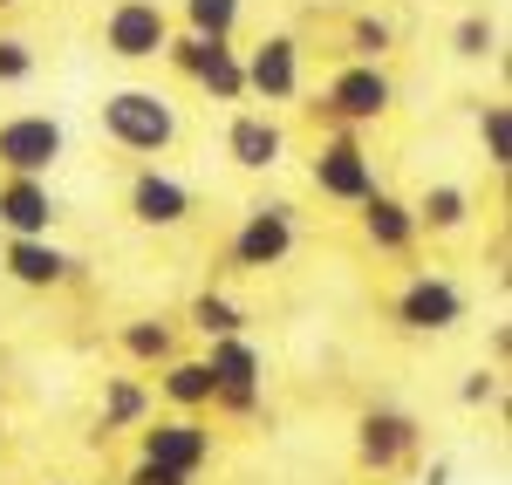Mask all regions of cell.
<instances>
[{
    "mask_svg": "<svg viewBox=\"0 0 512 485\" xmlns=\"http://www.w3.org/2000/svg\"><path fill=\"white\" fill-rule=\"evenodd\" d=\"M103 130L117 137L123 151L158 158V151L178 144V110H171V96H158V89H117L103 103Z\"/></svg>",
    "mask_w": 512,
    "mask_h": 485,
    "instance_id": "6da1fadb",
    "label": "cell"
},
{
    "mask_svg": "<svg viewBox=\"0 0 512 485\" xmlns=\"http://www.w3.org/2000/svg\"><path fill=\"white\" fill-rule=\"evenodd\" d=\"M396 103V82L383 76V62H349L342 76L328 82V103H315V117L328 123H376L390 117Z\"/></svg>",
    "mask_w": 512,
    "mask_h": 485,
    "instance_id": "7a4b0ae2",
    "label": "cell"
},
{
    "mask_svg": "<svg viewBox=\"0 0 512 485\" xmlns=\"http://www.w3.org/2000/svg\"><path fill=\"white\" fill-rule=\"evenodd\" d=\"M205 369H212V404L239 410V417L260 410V349L246 335H219L205 349Z\"/></svg>",
    "mask_w": 512,
    "mask_h": 485,
    "instance_id": "3957f363",
    "label": "cell"
},
{
    "mask_svg": "<svg viewBox=\"0 0 512 485\" xmlns=\"http://www.w3.org/2000/svg\"><path fill=\"white\" fill-rule=\"evenodd\" d=\"M164 41H171V14L158 0H117L103 21V48L117 62H151V55H164Z\"/></svg>",
    "mask_w": 512,
    "mask_h": 485,
    "instance_id": "277c9868",
    "label": "cell"
},
{
    "mask_svg": "<svg viewBox=\"0 0 512 485\" xmlns=\"http://www.w3.org/2000/svg\"><path fill=\"white\" fill-rule=\"evenodd\" d=\"M294 253V205H253L246 226L233 233V267L239 274H267Z\"/></svg>",
    "mask_w": 512,
    "mask_h": 485,
    "instance_id": "5b68a950",
    "label": "cell"
},
{
    "mask_svg": "<svg viewBox=\"0 0 512 485\" xmlns=\"http://www.w3.org/2000/svg\"><path fill=\"white\" fill-rule=\"evenodd\" d=\"M62 123L55 117H7L0 123V171L7 178H41V171H55L62 158Z\"/></svg>",
    "mask_w": 512,
    "mask_h": 485,
    "instance_id": "8992f818",
    "label": "cell"
},
{
    "mask_svg": "<svg viewBox=\"0 0 512 485\" xmlns=\"http://www.w3.org/2000/svg\"><path fill=\"white\" fill-rule=\"evenodd\" d=\"M396 322L410 335H444V328L465 322V294L444 281V274H417V281L396 294Z\"/></svg>",
    "mask_w": 512,
    "mask_h": 485,
    "instance_id": "52a82bcc",
    "label": "cell"
},
{
    "mask_svg": "<svg viewBox=\"0 0 512 485\" xmlns=\"http://www.w3.org/2000/svg\"><path fill=\"white\" fill-rule=\"evenodd\" d=\"M246 96H267V103H294L301 96V41L294 35H267L246 55Z\"/></svg>",
    "mask_w": 512,
    "mask_h": 485,
    "instance_id": "ba28073f",
    "label": "cell"
},
{
    "mask_svg": "<svg viewBox=\"0 0 512 485\" xmlns=\"http://www.w3.org/2000/svg\"><path fill=\"white\" fill-rule=\"evenodd\" d=\"M212 458V431L198 424V417H164L144 431V465H164V472H185L198 479V465Z\"/></svg>",
    "mask_w": 512,
    "mask_h": 485,
    "instance_id": "9c48e42d",
    "label": "cell"
},
{
    "mask_svg": "<svg viewBox=\"0 0 512 485\" xmlns=\"http://www.w3.org/2000/svg\"><path fill=\"white\" fill-rule=\"evenodd\" d=\"M315 192H321V199H342V205H362L369 192H376V164L362 158V144H355V137L321 144V158H315Z\"/></svg>",
    "mask_w": 512,
    "mask_h": 485,
    "instance_id": "30bf717a",
    "label": "cell"
},
{
    "mask_svg": "<svg viewBox=\"0 0 512 485\" xmlns=\"http://www.w3.org/2000/svg\"><path fill=\"white\" fill-rule=\"evenodd\" d=\"M55 219H62V205L41 178H7L0 185V233L7 240H48Z\"/></svg>",
    "mask_w": 512,
    "mask_h": 485,
    "instance_id": "8fae6325",
    "label": "cell"
},
{
    "mask_svg": "<svg viewBox=\"0 0 512 485\" xmlns=\"http://www.w3.org/2000/svg\"><path fill=\"white\" fill-rule=\"evenodd\" d=\"M355 451H362L369 472H396V465L417 451V417H410V410H369V417L355 424Z\"/></svg>",
    "mask_w": 512,
    "mask_h": 485,
    "instance_id": "7c38bea8",
    "label": "cell"
},
{
    "mask_svg": "<svg viewBox=\"0 0 512 485\" xmlns=\"http://www.w3.org/2000/svg\"><path fill=\"white\" fill-rule=\"evenodd\" d=\"M130 212H137L144 226H185V219H192V192H185L171 171H137Z\"/></svg>",
    "mask_w": 512,
    "mask_h": 485,
    "instance_id": "4fadbf2b",
    "label": "cell"
},
{
    "mask_svg": "<svg viewBox=\"0 0 512 485\" xmlns=\"http://www.w3.org/2000/svg\"><path fill=\"white\" fill-rule=\"evenodd\" d=\"M280 151H287V137H280L274 117H260V110L233 117V130H226V158H233L239 171H274Z\"/></svg>",
    "mask_w": 512,
    "mask_h": 485,
    "instance_id": "5bb4252c",
    "label": "cell"
},
{
    "mask_svg": "<svg viewBox=\"0 0 512 485\" xmlns=\"http://www.w3.org/2000/svg\"><path fill=\"white\" fill-rule=\"evenodd\" d=\"M7 274L21 287H62V281H76V260L55 240H7Z\"/></svg>",
    "mask_w": 512,
    "mask_h": 485,
    "instance_id": "9a60e30c",
    "label": "cell"
},
{
    "mask_svg": "<svg viewBox=\"0 0 512 485\" xmlns=\"http://www.w3.org/2000/svg\"><path fill=\"white\" fill-rule=\"evenodd\" d=\"M362 233H369V246H376V253H403V246L417 240V212L376 185V192L362 199Z\"/></svg>",
    "mask_w": 512,
    "mask_h": 485,
    "instance_id": "2e32d148",
    "label": "cell"
},
{
    "mask_svg": "<svg viewBox=\"0 0 512 485\" xmlns=\"http://www.w3.org/2000/svg\"><path fill=\"white\" fill-rule=\"evenodd\" d=\"M151 417V397H144V383H130V376H110L103 383V417H96V438H110V431H130V424H144Z\"/></svg>",
    "mask_w": 512,
    "mask_h": 485,
    "instance_id": "e0dca14e",
    "label": "cell"
},
{
    "mask_svg": "<svg viewBox=\"0 0 512 485\" xmlns=\"http://www.w3.org/2000/svg\"><path fill=\"white\" fill-rule=\"evenodd\" d=\"M192 82L212 103H239V96H246V62L233 55V41H212V55H205V69H198Z\"/></svg>",
    "mask_w": 512,
    "mask_h": 485,
    "instance_id": "ac0fdd59",
    "label": "cell"
},
{
    "mask_svg": "<svg viewBox=\"0 0 512 485\" xmlns=\"http://www.w3.org/2000/svg\"><path fill=\"white\" fill-rule=\"evenodd\" d=\"M410 212H417V226H431V233H458V226L472 219V192H465V185H431Z\"/></svg>",
    "mask_w": 512,
    "mask_h": 485,
    "instance_id": "d6986e66",
    "label": "cell"
},
{
    "mask_svg": "<svg viewBox=\"0 0 512 485\" xmlns=\"http://www.w3.org/2000/svg\"><path fill=\"white\" fill-rule=\"evenodd\" d=\"M158 383H164V397H171L178 410H205V404H212V369H205V356H198V363L171 356Z\"/></svg>",
    "mask_w": 512,
    "mask_h": 485,
    "instance_id": "ffe728a7",
    "label": "cell"
},
{
    "mask_svg": "<svg viewBox=\"0 0 512 485\" xmlns=\"http://www.w3.org/2000/svg\"><path fill=\"white\" fill-rule=\"evenodd\" d=\"M123 356H137V363H171V356H178V335H171V322H130L123 328Z\"/></svg>",
    "mask_w": 512,
    "mask_h": 485,
    "instance_id": "44dd1931",
    "label": "cell"
},
{
    "mask_svg": "<svg viewBox=\"0 0 512 485\" xmlns=\"http://www.w3.org/2000/svg\"><path fill=\"white\" fill-rule=\"evenodd\" d=\"M185 35H205V41H233L239 28V0H185Z\"/></svg>",
    "mask_w": 512,
    "mask_h": 485,
    "instance_id": "7402d4cb",
    "label": "cell"
},
{
    "mask_svg": "<svg viewBox=\"0 0 512 485\" xmlns=\"http://www.w3.org/2000/svg\"><path fill=\"white\" fill-rule=\"evenodd\" d=\"M478 144H485V164H492V171L512 164V110L506 103H485V110H478Z\"/></svg>",
    "mask_w": 512,
    "mask_h": 485,
    "instance_id": "603a6c76",
    "label": "cell"
},
{
    "mask_svg": "<svg viewBox=\"0 0 512 485\" xmlns=\"http://www.w3.org/2000/svg\"><path fill=\"white\" fill-rule=\"evenodd\" d=\"M192 328L205 335V342H219V335H239V328H246V315H239L226 294H198V301H192Z\"/></svg>",
    "mask_w": 512,
    "mask_h": 485,
    "instance_id": "cb8c5ba5",
    "label": "cell"
},
{
    "mask_svg": "<svg viewBox=\"0 0 512 485\" xmlns=\"http://www.w3.org/2000/svg\"><path fill=\"white\" fill-rule=\"evenodd\" d=\"M390 41H396V28H390V21L362 14V21L349 28V55H355V62H383V55H390Z\"/></svg>",
    "mask_w": 512,
    "mask_h": 485,
    "instance_id": "d4e9b609",
    "label": "cell"
},
{
    "mask_svg": "<svg viewBox=\"0 0 512 485\" xmlns=\"http://www.w3.org/2000/svg\"><path fill=\"white\" fill-rule=\"evenodd\" d=\"M492 41H499V28H492V21H485V14H465V21H458V28H451V48H458V55H492Z\"/></svg>",
    "mask_w": 512,
    "mask_h": 485,
    "instance_id": "484cf974",
    "label": "cell"
},
{
    "mask_svg": "<svg viewBox=\"0 0 512 485\" xmlns=\"http://www.w3.org/2000/svg\"><path fill=\"white\" fill-rule=\"evenodd\" d=\"M164 55H171V69L198 76V69H205V55H212V41H205V35H171V41H164Z\"/></svg>",
    "mask_w": 512,
    "mask_h": 485,
    "instance_id": "4316f807",
    "label": "cell"
},
{
    "mask_svg": "<svg viewBox=\"0 0 512 485\" xmlns=\"http://www.w3.org/2000/svg\"><path fill=\"white\" fill-rule=\"evenodd\" d=\"M35 76V55H28V41L0 35V82H28Z\"/></svg>",
    "mask_w": 512,
    "mask_h": 485,
    "instance_id": "83f0119b",
    "label": "cell"
},
{
    "mask_svg": "<svg viewBox=\"0 0 512 485\" xmlns=\"http://www.w3.org/2000/svg\"><path fill=\"white\" fill-rule=\"evenodd\" d=\"M499 390H506V369H472L458 397H465V404H499Z\"/></svg>",
    "mask_w": 512,
    "mask_h": 485,
    "instance_id": "f1b7e54d",
    "label": "cell"
},
{
    "mask_svg": "<svg viewBox=\"0 0 512 485\" xmlns=\"http://www.w3.org/2000/svg\"><path fill=\"white\" fill-rule=\"evenodd\" d=\"M123 485H192V479H185V472H164V465H144V458H137Z\"/></svg>",
    "mask_w": 512,
    "mask_h": 485,
    "instance_id": "f546056e",
    "label": "cell"
},
{
    "mask_svg": "<svg viewBox=\"0 0 512 485\" xmlns=\"http://www.w3.org/2000/svg\"><path fill=\"white\" fill-rule=\"evenodd\" d=\"M424 485H451V458H431V472H424Z\"/></svg>",
    "mask_w": 512,
    "mask_h": 485,
    "instance_id": "4dcf8cb0",
    "label": "cell"
},
{
    "mask_svg": "<svg viewBox=\"0 0 512 485\" xmlns=\"http://www.w3.org/2000/svg\"><path fill=\"white\" fill-rule=\"evenodd\" d=\"M0 7H14V0H0Z\"/></svg>",
    "mask_w": 512,
    "mask_h": 485,
    "instance_id": "1f68e13d",
    "label": "cell"
}]
</instances>
